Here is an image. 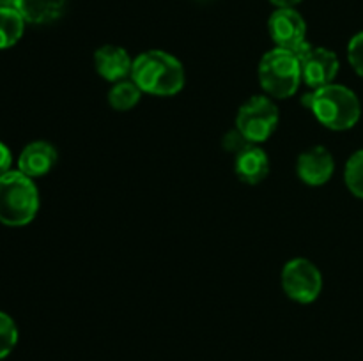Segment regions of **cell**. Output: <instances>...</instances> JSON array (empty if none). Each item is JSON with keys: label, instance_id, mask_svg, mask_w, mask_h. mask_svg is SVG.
<instances>
[{"label": "cell", "instance_id": "obj_8", "mask_svg": "<svg viewBox=\"0 0 363 361\" xmlns=\"http://www.w3.org/2000/svg\"><path fill=\"white\" fill-rule=\"evenodd\" d=\"M268 32L277 48L296 52L307 42V23L296 9H277L268 20Z\"/></svg>", "mask_w": 363, "mask_h": 361}, {"label": "cell", "instance_id": "obj_16", "mask_svg": "<svg viewBox=\"0 0 363 361\" xmlns=\"http://www.w3.org/2000/svg\"><path fill=\"white\" fill-rule=\"evenodd\" d=\"M344 180L354 197L363 198V149L350 156L344 168Z\"/></svg>", "mask_w": 363, "mask_h": 361}, {"label": "cell", "instance_id": "obj_1", "mask_svg": "<svg viewBox=\"0 0 363 361\" xmlns=\"http://www.w3.org/2000/svg\"><path fill=\"white\" fill-rule=\"evenodd\" d=\"M131 80L151 96H176L184 87V67L177 57L163 50H149L133 59Z\"/></svg>", "mask_w": 363, "mask_h": 361}, {"label": "cell", "instance_id": "obj_21", "mask_svg": "<svg viewBox=\"0 0 363 361\" xmlns=\"http://www.w3.org/2000/svg\"><path fill=\"white\" fill-rule=\"evenodd\" d=\"M277 9H296V6L303 0H269Z\"/></svg>", "mask_w": 363, "mask_h": 361}, {"label": "cell", "instance_id": "obj_9", "mask_svg": "<svg viewBox=\"0 0 363 361\" xmlns=\"http://www.w3.org/2000/svg\"><path fill=\"white\" fill-rule=\"evenodd\" d=\"M296 172L307 186H323L335 172V159L325 145H314L298 156Z\"/></svg>", "mask_w": 363, "mask_h": 361}, {"label": "cell", "instance_id": "obj_7", "mask_svg": "<svg viewBox=\"0 0 363 361\" xmlns=\"http://www.w3.org/2000/svg\"><path fill=\"white\" fill-rule=\"evenodd\" d=\"M301 66V80L312 91L333 84L340 69V60L335 52L323 46L305 42L296 50Z\"/></svg>", "mask_w": 363, "mask_h": 361}, {"label": "cell", "instance_id": "obj_10", "mask_svg": "<svg viewBox=\"0 0 363 361\" xmlns=\"http://www.w3.org/2000/svg\"><path fill=\"white\" fill-rule=\"evenodd\" d=\"M94 67L103 80L117 84L131 76L133 59L121 46L105 45L94 52Z\"/></svg>", "mask_w": 363, "mask_h": 361}, {"label": "cell", "instance_id": "obj_4", "mask_svg": "<svg viewBox=\"0 0 363 361\" xmlns=\"http://www.w3.org/2000/svg\"><path fill=\"white\" fill-rule=\"evenodd\" d=\"M259 81L272 99H289L300 88L301 66L296 52L273 48L259 62Z\"/></svg>", "mask_w": 363, "mask_h": 361}, {"label": "cell", "instance_id": "obj_19", "mask_svg": "<svg viewBox=\"0 0 363 361\" xmlns=\"http://www.w3.org/2000/svg\"><path fill=\"white\" fill-rule=\"evenodd\" d=\"M247 145H250V142H248L247 138H245L238 130L229 131V133L223 137V147H225L227 151L234 152V154H238L240 151H243Z\"/></svg>", "mask_w": 363, "mask_h": 361}, {"label": "cell", "instance_id": "obj_14", "mask_svg": "<svg viewBox=\"0 0 363 361\" xmlns=\"http://www.w3.org/2000/svg\"><path fill=\"white\" fill-rule=\"evenodd\" d=\"M25 18L16 7L0 9V50L11 48L21 39L25 32Z\"/></svg>", "mask_w": 363, "mask_h": 361}, {"label": "cell", "instance_id": "obj_6", "mask_svg": "<svg viewBox=\"0 0 363 361\" xmlns=\"http://www.w3.org/2000/svg\"><path fill=\"white\" fill-rule=\"evenodd\" d=\"M282 289L296 303H314L323 290V275L308 258H293L282 269Z\"/></svg>", "mask_w": 363, "mask_h": 361}, {"label": "cell", "instance_id": "obj_3", "mask_svg": "<svg viewBox=\"0 0 363 361\" xmlns=\"http://www.w3.org/2000/svg\"><path fill=\"white\" fill-rule=\"evenodd\" d=\"M39 211V191L34 180L20 170L0 176V223L25 227Z\"/></svg>", "mask_w": 363, "mask_h": 361}, {"label": "cell", "instance_id": "obj_2", "mask_svg": "<svg viewBox=\"0 0 363 361\" xmlns=\"http://www.w3.org/2000/svg\"><path fill=\"white\" fill-rule=\"evenodd\" d=\"M305 106L315 115V119L332 131H346L357 126L362 115V105L358 96L350 87L340 84H330L308 92L301 99Z\"/></svg>", "mask_w": 363, "mask_h": 361}, {"label": "cell", "instance_id": "obj_18", "mask_svg": "<svg viewBox=\"0 0 363 361\" xmlns=\"http://www.w3.org/2000/svg\"><path fill=\"white\" fill-rule=\"evenodd\" d=\"M347 60H350L351 67L357 71L363 78V32H358L351 38L350 45H347Z\"/></svg>", "mask_w": 363, "mask_h": 361}, {"label": "cell", "instance_id": "obj_12", "mask_svg": "<svg viewBox=\"0 0 363 361\" xmlns=\"http://www.w3.org/2000/svg\"><path fill=\"white\" fill-rule=\"evenodd\" d=\"M234 172L245 184H259L268 177L269 158L259 145L250 144L234 158Z\"/></svg>", "mask_w": 363, "mask_h": 361}, {"label": "cell", "instance_id": "obj_15", "mask_svg": "<svg viewBox=\"0 0 363 361\" xmlns=\"http://www.w3.org/2000/svg\"><path fill=\"white\" fill-rule=\"evenodd\" d=\"M144 92L138 88V85L133 80H121L112 85L108 91V105L117 112H128V110L135 108L140 101Z\"/></svg>", "mask_w": 363, "mask_h": 361}, {"label": "cell", "instance_id": "obj_13", "mask_svg": "<svg viewBox=\"0 0 363 361\" xmlns=\"http://www.w3.org/2000/svg\"><path fill=\"white\" fill-rule=\"evenodd\" d=\"M14 7L27 23L46 25L62 16L66 0H16Z\"/></svg>", "mask_w": 363, "mask_h": 361}, {"label": "cell", "instance_id": "obj_11", "mask_svg": "<svg viewBox=\"0 0 363 361\" xmlns=\"http://www.w3.org/2000/svg\"><path fill=\"white\" fill-rule=\"evenodd\" d=\"M55 163L57 149L45 140L30 142L18 156V170L30 179L46 176L55 166Z\"/></svg>", "mask_w": 363, "mask_h": 361}, {"label": "cell", "instance_id": "obj_17", "mask_svg": "<svg viewBox=\"0 0 363 361\" xmlns=\"http://www.w3.org/2000/svg\"><path fill=\"white\" fill-rule=\"evenodd\" d=\"M18 326L11 315L0 311V360L9 356L18 343Z\"/></svg>", "mask_w": 363, "mask_h": 361}, {"label": "cell", "instance_id": "obj_22", "mask_svg": "<svg viewBox=\"0 0 363 361\" xmlns=\"http://www.w3.org/2000/svg\"><path fill=\"white\" fill-rule=\"evenodd\" d=\"M16 6V0H0V9L2 7H14Z\"/></svg>", "mask_w": 363, "mask_h": 361}, {"label": "cell", "instance_id": "obj_20", "mask_svg": "<svg viewBox=\"0 0 363 361\" xmlns=\"http://www.w3.org/2000/svg\"><path fill=\"white\" fill-rule=\"evenodd\" d=\"M11 165H13V154H11L9 147L0 142V176L9 172Z\"/></svg>", "mask_w": 363, "mask_h": 361}, {"label": "cell", "instance_id": "obj_5", "mask_svg": "<svg viewBox=\"0 0 363 361\" xmlns=\"http://www.w3.org/2000/svg\"><path fill=\"white\" fill-rule=\"evenodd\" d=\"M279 120V106L269 96H252L238 110L236 130L250 144L257 145L272 138Z\"/></svg>", "mask_w": 363, "mask_h": 361}]
</instances>
